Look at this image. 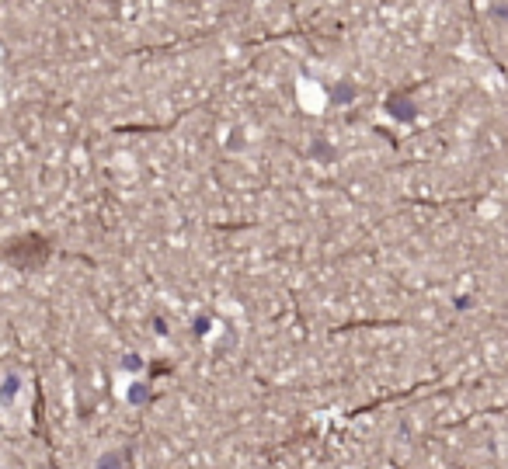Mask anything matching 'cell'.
Wrapping results in <instances>:
<instances>
[{
    "label": "cell",
    "instance_id": "6da1fadb",
    "mask_svg": "<svg viewBox=\"0 0 508 469\" xmlns=\"http://www.w3.org/2000/svg\"><path fill=\"white\" fill-rule=\"evenodd\" d=\"M126 459H129V448H119V452H108V455H101V463H98V469H122V466H126Z\"/></svg>",
    "mask_w": 508,
    "mask_h": 469
}]
</instances>
